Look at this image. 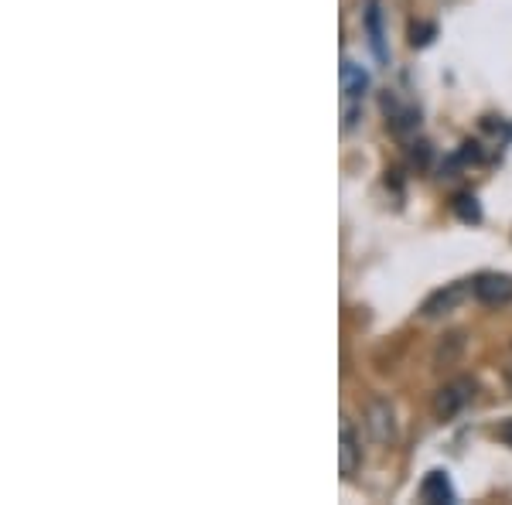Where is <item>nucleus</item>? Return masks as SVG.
<instances>
[{"label": "nucleus", "mask_w": 512, "mask_h": 505, "mask_svg": "<svg viewBox=\"0 0 512 505\" xmlns=\"http://www.w3.org/2000/svg\"><path fill=\"white\" fill-rule=\"evenodd\" d=\"M475 393H478V386H475V379H468V376H458V379H451V383H444L431 400L434 420H441V424L444 420H454L475 400Z\"/></svg>", "instance_id": "f257e3e1"}, {"label": "nucleus", "mask_w": 512, "mask_h": 505, "mask_svg": "<svg viewBox=\"0 0 512 505\" xmlns=\"http://www.w3.org/2000/svg\"><path fill=\"white\" fill-rule=\"evenodd\" d=\"M468 297H475V280H458V284H448L444 291L427 297L420 314H424V318H444V314L458 311Z\"/></svg>", "instance_id": "f03ea898"}, {"label": "nucleus", "mask_w": 512, "mask_h": 505, "mask_svg": "<svg viewBox=\"0 0 512 505\" xmlns=\"http://www.w3.org/2000/svg\"><path fill=\"white\" fill-rule=\"evenodd\" d=\"M362 413H366V427H369V434H373L376 444H393L396 441V417H393V407L383 400V396H373Z\"/></svg>", "instance_id": "7ed1b4c3"}, {"label": "nucleus", "mask_w": 512, "mask_h": 505, "mask_svg": "<svg viewBox=\"0 0 512 505\" xmlns=\"http://www.w3.org/2000/svg\"><path fill=\"white\" fill-rule=\"evenodd\" d=\"M475 301L489 308H506L512 301V277L509 273H482L475 277Z\"/></svg>", "instance_id": "20e7f679"}, {"label": "nucleus", "mask_w": 512, "mask_h": 505, "mask_svg": "<svg viewBox=\"0 0 512 505\" xmlns=\"http://www.w3.org/2000/svg\"><path fill=\"white\" fill-rule=\"evenodd\" d=\"M362 465V447L359 437H355L352 424H342V434H338V468H342L345 478H352Z\"/></svg>", "instance_id": "39448f33"}, {"label": "nucleus", "mask_w": 512, "mask_h": 505, "mask_svg": "<svg viewBox=\"0 0 512 505\" xmlns=\"http://www.w3.org/2000/svg\"><path fill=\"white\" fill-rule=\"evenodd\" d=\"M338 76H342V93H345V99H349V103H355V99L366 96L369 76H366V69H362V65H355V62L345 59L342 69H338Z\"/></svg>", "instance_id": "423d86ee"}, {"label": "nucleus", "mask_w": 512, "mask_h": 505, "mask_svg": "<svg viewBox=\"0 0 512 505\" xmlns=\"http://www.w3.org/2000/svg\"><path fill=\"white\" fill-rule=\"evenodd\" d=\"M420 499L437 505V502H454L458 495H454V485L444 471H431V475L424 478V485H420Z\"/></svg>", "instance_id": "0eeeda50"}, {"label": "nucleus", "mask_w": 512, "mask_h": 505, "mask_svg": "<svg viewBox=\"0 0 512 505\" xmlns=\"http://www.w3.org/2000/svg\"><path fill=\"white\" fill-rule=\"evenodd\" d=\"M366 31H369V45H373L376 59L386 62V35H383V14H379V4H369V11H366Z\"/></svg>", "instance_id": "6e6552de"}, {"label": "nucleus", "mask_w": 512, "mask_h": 505, "mask_svg": "<svg viewBox=\"0 0 512 505\" xmlns=\"http://www.w3.org/2000/svg\"><path fill=\"white\" fill-rule=\"evenodd\" d=\"M454 212H458V219H465V222L482 219V209H478L475 195H458V198H454Z\"/></svg>", "instance_id": "1a4fd4ad"}]
</instances>
